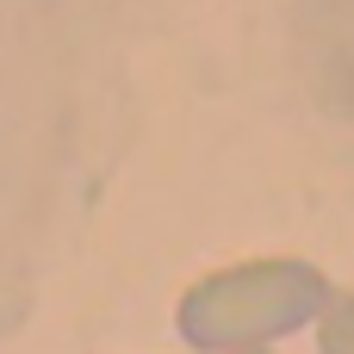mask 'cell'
Segmentation results:
<instances>
[{
	"label": "cell",
	"instance_id": "1",
	"mask_svg": "<svg viewBox=\"0 0 354 354\" xmlns=\"http://www.w3.org/2000/svg\"><path fill=\"white\" fill-rule=\"evenodd\" d=\"M330 299V280L311 261H243L199 280L180 299V336L193 348H261L299 324H311Z\"/></svg>",
	"mask_w": 354,
	"mask_h": 354
},
{
	"label": "cell",
	"instance_id": "3",
	"mask_svg": "<svg viewBox=\"0 0 354 354\" xmlns=\"http://www.w3.org/2000/svg\"><path fill=\"white\" fill-rule=\"evenodd\" d=\"M236 354H261V348H236Z\"/></svg>",
	"mask_w": 354,
	"mask_h": 354
},
{
	"label": "cell",
	"instance_id": "2",
	"mask_svg": "<svg viewBox=\"0 0 354 354\" xmlns=\"http://www.w3.org/2000/svg\"><path fill=\"white\" fill-rule=\"evenodd\" d=\"M317 342L324 354H354V299H324V311H317Z\"/></svg>",
	"mask_w": 354,
	"mask_h": 354
}]
</instances>
